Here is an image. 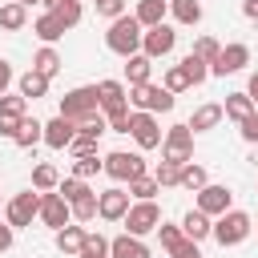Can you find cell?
<instances>
[{"instance_id":"6da1fadb","label":"cell","mask_w":258,"mask_h":258,"mask_svg":"<svg viewBox=\"0 0 258 258\" xmlns=\"http://www.w3.org/2000/svg\"><path fill=\"white\" fill-rule=\"evenodd\" d=\"M141 36H145L141 20L125 12V16L109 20V32H105V48H109V52H117V56H133V52H141Z\"/></svg>"},{"instance_id":"7a4b0ae2","label":"cell","mask_w":258,"mask_h":258,"mask_svg":"<svg viewBox=\"0 0 258 258\" xmlns=\"http://www.w3.org/2000/svg\"><path fill=\"white\" fill-rule=\"evenodd\" d=\"M93 113H101V93H97V85H77V89H69L64 97H60V117H69V121H85V117H93Z\"/></svg>"},{"instance_id":"3957f363","label":"cell","mask_w":258,"mask_h":258,"mask_svg":"<svg viewBox=\"0 0 258 258\" xmlns=\"http://www.w3.org/2000/svg\"><path fill=\"white\" fill-rule=\"evenodd\" d=\"M250 230H254V218L250 214H242V210H226L218 222H214V242L226 250V246H238V242H246L250 238Z\"/></svg>"},{"instance_id":"277c9868","label":"cell","mask_w":258,"mask_h":258,"mask_svg":"<svg viewBox=\"0 0 258 258\" xmlns=\"http://www.w3.org/2000/svg\"><path fill=\"white\" fill-rule=\"evenodd\" d=\"M129 105H133V109H145V113H169V109L177 105V97H173L165 85L145 81V85H129Z\"/></svg>"},{"instance_id":"5b68a950","label":"cell","mask_w":258,"mask_h":258,"mask_svg":"<svg viewBox=\"0 0 258 258\" xmlns=\"http://www.w3.org/2000/svg\"><path fill=\"white\" fill-rule=\"evenodd\" d=\"M161 157L173 161V165L194 161V129L189 125H169L165 137H161Z\"/></svg>"},{"instance_id":"8992f818","label":"cell","mask_w":258,"mask_h":258,"mask_svg":"<svg viewBox=\"0 0 258 258\" xmlns=\"http://www.w3.org/2000/svg\"><path fill=\"white\" fill-rule=\"evenodd\" d=\"M121 222H125V234L145 238V234H153V230L161 226V210H157V202H153V198H149V202H133V206H129V214H125Z\"/></svg>"},{"instance_id":"52a82bcc","label":"cell","mask_w":258,"mask_h":258,"mask_svg":"<svg viewBox=\"0 0 258 258\" xmlns=\"http://www.w3.org/2000/svg\"><path fill=\"white\" fill-rule=\"evenodd\" d=\"M129 137L141 145V149H157L161 145V125H157V113H145V109H133L129 113Z\"/></svg>"},{"instance_id":"ba28073f","label":"cell","mask_w":258,"mask_h":258,"mask_svg":"<svg viewBox=\"0 0 258 258\" xmlns=\"http://www.w3.org/2000/svg\"><path fill=\"white\" fill-rule=\"evenodd\" d=\"M105 173H109L113 181H133V177L145 173V157H141V153L113 149V153H105Z\"/></svg>"},{"instance_id":"9c48e42d","label":"cell","mask_w":258,"mask_h":258,"mask_svg":"<svg viewBox=\"0 0 258 258\" xmlns=\"http://www.w3.org/2000/svg\"><path fill=\"white\" fill-rule=\"evenodd\" d=\"M32 218H40V194H32V189L16 194V198L4 206V222H8L12 230H20V226H32Z\"/></svg>"},{"instance_id":"30bf717a","label":"cell","mask_w":258,"mask_h":258,"mask_svg":"<svg viewBox=\"0 0 258 258\" xmlns=\"http://www.w3.org/2000/svg\"><path fill=\"white\" fill-rule=\"evenodd\" d=\"M40 222H44L48 230H60V226H69V222H73V206L64 202V194H60V189L40 194Z\"/></svg>"},{"instance_id":"8fae6325","label":"cell","mask_w":258,"mask_h":258,"mask_svg":"<svg viewBox=\"0 0 258 258\" xmlns=\"http://www.w3.org/2000/svg\"><path fill=\"white\" fill-rule=\"evenodd\" d=\"M250 64V48L242 44V40H230V44H222V52H218V60L210 64V73L214 77H230V73H242Z\"/></svg>"},{"instance_id":"7c38bea8","label":"cell","mask_w":258,"mask_h":258,"mask_svg":"<svg viewBox=\"0 0 258 258\" xmlns=\"http://www.w3.org/2000/svg\"><path fill=\"white\" fill-rule=\"evenodd\" d=\"M97 93H101V113H105L109 121L129 113V89H125L121 81H113V77H109V81H101V85H97Z\"/></svg>"},{"instance_id":"4fadbf2b","label":"cell","mask_w":258,"mask_h":258,"mask_svg":"<svg viewBox=\"0 0 258 258\" xmlns=\"http://www.w3.org/2000/svg\"><path fill=\"white\" fill-rule=\"evenodd\" d=\"M198 210L210 214V218H222L226 210H234V194H230V185H214V181H206V185L198 189Z\"/></svg>"},{"instance_id":"5bb4252c","label":"cell","mask_w":258,"mask_h":258,"mask_svg":"<svg viewBox=\"0 0 258 258\" xmlns=\"http://www.w3.org/2000/svg\"><path fill=\"white\" fill-rule=\"evenodd\" d=\"M129 206H133L129 202V189H121V185L97 194V218H105V222H121L129 214Z\"/></svg>"},{"instance_id":"9a60e30c","label":"cell","mask_w":258,"mask_h":258,"mask_svg":"<svg viewBox=\"0 0 258 258\" xmlns=\"http://www.w3.org/2000/svg\"><path fill=\"white\" fill-rule=\"evenodd\" d=\"M173 44H177V32L169 28V24H153V28H145V36H141V52L145 56H169L173 52Z\"/></svg>"},{"instance_id":"2e32d148","label":"cell","mask_w":258,"mask_h":258,"mask_svg":"<svg viewBox=\"0 0 258 258\" xmlns=\"http://www.w3.org/2000/svg\"><path fill=\"white\" fill-rule=\"evenodd\" d=\"M73 137H77V121L60 117V113H56L52 121H44V145H48V149H69Z\"/></svg>"},{"instance_id":"e0dca14e","label":"cell","mask_w":258,"mask_h":258,"mask_svg":"<svg viewBox=\"0 0 258 258\" xmlns=\"http://www.w3.org/2000/svg\"><path fill=\"white\" fill-rule=\"evenodd\" d=\"M85 238H89V230H85L81 222H69V226L56 230V250H60L64 258H77L81 246H85Z\"/></svg>"},{"instance_id":"ac0fdd59","label":"cell","mask_w":258,"mask_h":258,"mask_svg":"<svg viewBox=\"0 0 258 258\" xmlns=\"http://www.w3.org/2000/svg\"><path fill=\"white\" fill-rule=\"evenodd\" d=\"M109 258H153V250L137 234H121V238L109 242Z\"/></svg>"},{"instance_id":"d6986e66","label":"cell","mask_w":258,"mask_h":258,"mask_svg":"<svg viewBox=\"0 0 258 258\" xmlns=\"http://www.w3.org/2000/svg\"><path fill=\"white\" fill-rule=\"evenodd\" d=\"M222 117H226V113H222V105H198V109H194V117H189L185 125H189L194 133H210V129H218V125H222Z\"/></svg>"},{"instance_id":"ffe728a7","label":"cell","mask_w":258,"mask_h":258,"mask_svg":"<svg viewBox=\"0 0 258 258\" xmlns=\"http://www.w3.org/2000/svg\"><path fill=\"white\" fill-rule=\"evenodd\" d=\"M181 230H185V238L202 242V238H210V234H214V218H210V214H202V210L194 206V210L181 218Z\"/></svg>"},{"instance_id":"44dd1931","label":"cell","mask_w":258,"mask_h":258,"mask_svg":"<svg viewBox=\"0 0 258 258\" xmlns=\"http://www.w3.org/2000/svg\"><path fill=\"white\" fill-rule=\"evenodd\" d=\"M32 32H36L44 44H56V40H60L69 28L60 24V16H56V12H44V16H36V20H32Z\"/></svg>"},{"instance_id":"7402d4cb","label":"cell","mask_w":258,"mask_h":258,"mask_svg":"<svg viewBox=\"0 0 258 258\" xmlns=\"http://www.w3.org/2000/svg\"><path fill=\"white\" fill-rule=\"evenodd\" d=\"M24 24H28V4H20V0L0 4V28L4 32H20Z\"/></svg>"},{"instance_id":"603a6c76","label":"cell","mask_w":258,"mask_h":258,"mask_svg":"<svg viewBox=\"0 0 258 258\" xmlns=\"http://www.w3.org/2000/svg\"><path fill=\"white\" fill-rule=\"evenodd\" d=\"M165 12H169V0H137V20L141 28H153V24H165Z\"/></svg>"},{"instance_id":"cb8c5ba5","label":"cell","mask_w":258,"mask_h":258,"mask_svg":"<svg viewBox=\"0 0 258 258\" xmlns=\"http://www.w3.org/2000/svg\"><path fill=\"white\" fill-rule=\"evenodd\" d=\"M149 73H153V56H145V52L125 56V81H129V85H145Z\"/></svg>"},{"instance_id":"d4e9b609","label":"cell","mask_w":258,"mask_h":258,"mask_svg":"<svg viewBox=\"0 0 258 258\" xmlns=\"http://www.w3.org/2000/svg\"><path fill=\"white\" fill-rule=\"evenodd\" d=\"M60 64H64V60H60V52H56L52 44H40V48H36V56H32V69H36V73H44L48 81L60 73Z\"/></svg>"},{"instance_id":"484cf974","label":"cell","mask_w":258,"mask_h":258,"mask_svg":"<svg viewBox=\"0 0 258 258\" xmlns=\"http://www.w3.org/2000/svg\"><path fill=\"white\" fill-rule=\"evenodd\" d=\"M254 109H258V105L250 101V93H226V105H222V113H226L230 121H246Z\"/></svg>"},{"instance_id":"4316f807","label":"cell","mask_w":258,"mask_h":258,"mask_svg":"<svg viewBox=\"0 0 258 258\" xmlns=\"http://www.w3.org/2000/svg\"><path fill=\"white\" fill-rule=\"evenodd\" d=\"M16 85H20V93H24L28 101H36V97H48V77H44V73H36V69H28V73H24Z\"/></svg>"},{"instance_id":"83f0119b","label":"cell","mask_w":258,"mask_h":258,"mask_svg":"<svg viewBox=\"0 0 258 258\" xmlns=\"http://www.w3.org/2000/svg\"><path fill=\"white\" fill-rule=\"evenodd\" d=\"M36 141H44V121L24 117V121H20V129H16V145H20V149H32Z\"/></svg>"},{"instance_id":"f1b7e54d","label":"cell","mask_w":258,"mask_h":258,"mask_svg":"<svg viewBox=\"0 0 258 258\" xmlns=\"http://www.w3.org/2000/svg\"><path fill=\"white\" fill-rule=\"evenodd\" d=\"M157 238H161V250H165L169 258L185 246V230H181V226H173V222H161V226H157Z\"/></svg>"},{"instance_id":"f546056e","label":"cell","mask_w":258,"mask_h":258,"mask_svg":"<svg viewBox=\"0 0 258 258\" xmlns=\"http://www.w3.org/2000/svg\"><path fill=\"white\" fill-rule=\"evenodd\" d=\"M169 12L177 24H198L202 20V0H169Z\"/></svg>"},{"instance_id":"4dcf8cb0","label":"cell","mask_w":258,"mask_h":258,"mask_svg":"<svg viewBox=\"0 0 258 258\" xmlns=\"http://www.w3.org/2000/svg\"><path fill=\"white\" fill-rule=\"evenodd\" d=\"M60 185V173H56V165H48V161H40L36 169H32V189H40V194H48V189H56Z\"/></svg>"},{"instance_id":"1f68e13d","label":"cell","mask_w":258,"mask_h":258,"mask_svg":"<svg viewBox=\"0 0 258 258\" xmlns=\"http://www.w3.org/2000/svg\"><path fill=\"white\" fill-rule=\"evenodd\" d=\"M153 194H161V185H157V177H153V173H141V177H133V181H129V198H133V202H149Z\"/></svg>"},{"instance_id":"d6a6232c","label":"cell","mask_w":258,"mask_h":258,"mask_svg":"<svg viewBox=\"0 0 258 258\" xmlns=\"http://www.w3.org/2000/svg\"><path fill=\"white\" fill-rule=\"evenodd\" d=\"M93 173H105V157H97V153H81L77 161H73V177H93Z\"/></svg>"},{"instance_id":"836d02e7","label":"cell","mask_w":258,"mask_h":258,"mask_svg":"<svg viewBox=\"0 0 258 258\" xmlns=\"http://www.w3.org/2000/svg\"><path fill=\"white\" fill-rule=\"evenodd\" d=\"M206 181H210V177H206V165H194V161H185V165H181V181H177L181 189L198 194V189H202Z\"/></svg>"},{"instance_id":"e575fe53","label":"cell","mask_w":258,"mask_h":258,"mask_svg":"<svg viewBox=\"0 0 258 258\" xmlns=\"http://www.w3.org/2000/svg\"><path fill=\"white\" fill-rule=\"evenodd\" d=\"M69 206H73V222H81V226L93 222V218H97V189H89L85 198H77V202H69Z\"/></svg>"},{"instance_id":"d590c367","label":"cell","mask_w":258,"mask_h":258,"mask_svg":"<svg viewBox=\"0 0 258 258\" xmlns=\"http://www.w3.org/2000/svg\"><path fill=\"white\" fill-rule=\"evenodd\" d=\"M52 12L60 16V24H64V28H77V24H81V16H85L81 0H60V4L52 8Z\"/></svg>"},{"instance_id":"8d00e7d4","label":"cell","mask_w":258,"mask_h":258,"mask_svg":"<svg viewBox=\"0 0 258 258\" xmlns=\"http://www.w3.org/2000/svg\"><path fill=\"white\" fill-rule=\"evenodd\" d=\"M0 113L4 117H28V97L24 93H4L0 97Z\"/></svg>"},{"instance_id":"74e56055","label":"cell","mask_w":258,"mask_h":258,"mask_svg":"<svg viewBox=\"0 0 258 258\" xmlns=\"http://www.w3.org/2000/svg\"><path fill=\"white\" fill-rule=\"evenodd\" d=\"M77 258H109V238L105 234H89Z\"/></svg>"},{"instance_id":"f35d334b","label":"cell","mask_w":258,"mask_h":258,"mask_svg":"<svg viewBox=\"0 0 258 258\" xmlns=\"http://www.w3.org/2000/svg\"><path fill=\"white\" fill-rule=\"evenodd\" d=\"M189 52H194V56H202V60H206V64H214V60H218V52H222V44H218V40H214V36H198V40H194V48H189Z\"/></svg>"},{"instance_id":"ab89813d","label":"cell","mask_w":258,"mask_h":258,"mask_svg":"<svg viewBox=\"0 0 258 258\" xmlns=\"http://www.w3.org/2000/svg\"><path fill=\"white\" fill-rule=\"evenodd\" d=\"M181 69H185V77H189V85H202V81L210 77V64H206L202 56H194V52H189V56L181 60Z\"/></svg>"},{"instance_id":"60d3db41","label":"cell","mask_w":258,"mask_h":258,"mask_svg":"<svg viewBox=\"0 0 258 258\" xmlns=\"http://www.w3.org/2000/svg\"><path fill=\"white\" fill-rule=\"evenodd\" d=\"M161 85H165V89H169V93L177 97V93H185V89H189V77H185V69H181V64H169V69H165V81H161Z\"/></svg>"},{"instance_id":"b9f144b4","label":"cell","mask_w":258,"mask_h":258,"mask_svg":"<svg viewBox=\"0 0 258 258\" xmlns=\"http://www.w3.org/2000/svg\"><path fill=\"white\" fill-rule=\"evenodd\" d=\"M153 177H157V185H177L181 181V165H173V161H157V169H153Z\"/></svg>"},{"instance_id":"7bdbcfd3","label":"cell","mask_w":258,"mask_h":258,"mask_svg":"<svg viewBox=\"0 0 258 258\" xmlns=\"http://www.w3.org/2000/svg\"><path fill=\"white\" fill-rule=\"evenodd\" d=\"M56 189L64 194V202H77V198H85V194H89V185H85V177H69V181H60Z\"/></svg>"},{"instance_id":"ee69618b","label":"cell","mask_w":258,"mask_h":258,"mask_svg":"<svg viewBox=\"0 0 258 258\" xmlns=\"http://www.w3.org/2000/svg\"><path fill=\"white\" fill-rule=\"evenodd\" d=\"M97 16H105V20L125 16V0H97Z\"/></svg>"},{"instance_id":"f6af8a7d","label":"cell","mask_w":258,"mask_h":258,"mask_svg":"<svg viewBox=\"0 0 258 258\" xmlns=\"http://www.w3.org/2000/svg\"><path fill=\"white\" fill-rule=\"evenodd\" d=\"M238 133H242V141H250V145H258V109L246 117V121H238Z\"/></svg>"},{"instance_id":"bcb514c9","label":"cell","mask_w":258,"mask_h":258,"mask_svg":"<svg viewBox=\"0 0 258 258\" xmlns=\"http://www.w3.org/2000/svg\"><path fill=\"white\" fill-rule=\"evenodd\" d=\"M69 149H73V157H81V153H97V137H85V133H77Z\"/></svg>"},{"instance_id":"7dc6e473","label":"cell","mask_w":258,"mask_h":258,"mask_svg":"<svg viewBox=\"0 0 258 258\" xmlns=\"http://www.w3.org/2000/svg\"><path fill=\"white\" fill-rule=\"evenodd\" d=\"M20 121H24V117H4V113H0V137L16 141V129H20Z\"/></svg>"},{"instance_id":"c3c4849f","label":"cell","mask_w":258,"mask_h":258,"mask_svg":"<svg viewBox=\"0 0 258 258\" xmlns=\"http://www.w3.org/2000/svg\"><path fill=\"white\" fill-rule=\"evenodd\" d=\"M12 81H16V73H12V64H8V60H0V97L8 93V85H12Z\"/></svg>"},{"instance_id":"681fc988","label":"cell","mask_w":258,"mask_h":258,"mask_svg":"<svg viewBox=\"0 0 258 258\" xmlns=\"http://www.w3.org/2000/svg\"><path fill=\"white\" fill-rule=\"evenodd\" d=\"M173 258H202V250H198V242H194V238H185V246H181Z\"/></svg>"},{"instance_id":"f907efd6","label":"cell","mask_w":258,"mask_h":258,"mask_svg":"<svg viewBox=\"0 0 258 258\" xmlns=\"http://www.w3.org/2000/svg\"><path fill=\"white\" fill-rule=\"evenodd\" d=\"M12 234H16V230L4 222V226H0V254H8V250H12Z\"/></svg>"},{"instance_id":"816d5d0a","label":"cell","mask_w":258,"mask_h":258,"mask_svg":"<svg viewBox=\"0 0 258 258\" xmlns=\"http://www.w3.org/2000/svg\"><path fill=\"white\" fill-rule=\"evenodd\" d=\"M109 133H129V113L125 117H113L109 121Z\"/></svg>"},{"instance_id":"f5cc1de1","label":"cell","mask_w":258,"mask_h":258,"mask_svg":"<svg viewBox=\"0 0 258 258\" xmlns=\"http://www.w3.org/2000/svg\"><path fill=\"white\" fill-rule=\"evenodd\" d=\"M242 16L246 20H258V0H242Z\"/></svg>"},{"instance_id":"db71d44e","label":"cell","mask_w":258,"mask_h":258,"mask_svg":"<svg viewBox=\"0 0 258 258\" xmlns=\"http://www.w3.org/2000/svg\"><path fill=\"white\" fill-rule=\"evenodd\" d=\"M246 93H250V101L258 105V73H250V85H246Z\"/></svg>"},{"instance_id":"11a10c76","label":"cell","mask_w":258,"mask_h":258,"mask_svg":"<svg viewBox=\"0 0 258 258\" xmlns=\"http://www.w3.org/2000/svg\"><path fill=\"white\" fill-rule=\"evenodd\" d=\"M40 4H44V8H48V12H52V8H56V4H60V0H40Z\"/></svg>"},{"instance_id":"9f6ffc18","label":"cell","mask_w":258,"mask_h":258,"mask_svg":"<svg viewBox=\"0 0 258 258\" xmlns=\"http://www.w3.org/2000/svg\"><path fill=\"white\" fill-rule=\"evenodd\" d=\"M20 4H36V0H20Z\"/></svg>"}]
</instances>
